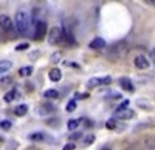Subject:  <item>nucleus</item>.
<instances>
[{"instance_id":"1","label":"nucleus","mask_w":155,"mask_h":150,"mask_svg":"<svg viewBox=\"0 0 155 150\" xmlns=\"http://www.w3.org/2000/svg\"><path fill=\"white\" fill-rule=\"evenodd\" d=\"M16 28L19 31V34L22 36H27L30 31V14L25 9L17 11L16 14Z\"/></svg>"},{"instance_id":"2","label":"nucleus","mask_w":155,"mask_h":150,"mask_svg":"<svg viewBox=\"0 0 155 150\" xmlns=\"http://www.w3.org/2000/svg\"><path fill=\"white\" fill-rule=\"evenodd\" d=\"M126 54H127V43H126L124 40H121V42L113 43V45L109 48L107 57L112 59V60H118V59L124 57Z\"/></svg>"},{"instance_id":"3","label":"nucleus","mask_w":155,"mask_h":150,"mask_svg":"<svg viewBox=\"0 0 155 150\" xmlns=\"http://www.w3.org/2000/svg\"><path fill=\"white\" fill-rule=\"evenodd\" d=\"M65 40V37H64V30L61 27H53L48 33V42L51 45H58V43H62Z\"/></svg>"},{"instance_id":"4","label":"nucleus","mask_w":155,"mask_h":150,"mask_svg":"<svg viewBox=\"0 0 155 150\" xmlns=\"http://www.w3.org/2000/svg\"><path fill=\"white\" fill-rule=\"evenodd\" d=\"M135 116V111L134 110H130V108H121V107H118L115 110V119H132Z\"/></svg>"},{"instance_id":"5","label":"nucleus","mask_w":155,"mask_h":150,"mask_svg":"<svg viewBox=\"0 0 155 150\" xmlns=\"http://www.w3.org/2000/svg\"><path fill=\"white\" fill-rule=\"evenodd\" d=\"M110 82H112L110 76H106V78H92L87 82V87H88V88H93V87H99V85H109Z\"/></svg>"},{"instance_id":"6","label":"nucleus","mask_w":155,"mask_h":150,"mask_svg":"<svg viewBox=\"0 0 155 150\" xmlns=\"http://www.w3.org/2000/svg\"><path fill=\"white\" fill-rule=\"evenodd\" d=\"M45 34H47V23L45 22H37L36 23V28H34L33 37H34L36 40H41V39H44Z\"/></svg>"},{"instance_id":"7","label":"nucleus","mask_w":155,"mask_h":150,"mask_svg":"<svg viewBox=\"0 0 155 150\" xmlns=\"http://www.w3.org/2000/svg\"><path fill=\"white\" fill-rule=\"evenodd\" d=\"M135 67H137L138 70H147V68L150 67V62H149V59H147L146 56L138 54V56L135 57Z\"/></svg>"},{"instance_id":"8","label":"nucleus","mask_w":155,"mask_h":150,"mask_svg":"<svg viewBox=\"0 0 155 150\" xmlns=\"http://www.w3.org/2000/svg\"><path fill=\"white\" fill-rule=\"evenodd\" d=\"M28 139H31L34 142H41V141H50V142H53V139H51L48 135H45L44 132H34V133L28 135Z\"/></svg>"},{"instance_id":"9","label":"nucleus","mask_w":155,"mask_h":150,"mask_svg":"<svg viewBox=\"0 0 155 150\" xmlns=\"http://www.w3.org/2000/svg\"><path fill=\"white\" fill-rule=\"evenodd\" d=\"M0 28L5 30V31H11L12 30V20L9 19V16L0 14Z\"/></svg>"},{"instance_id":"10","label":"nucleus","mask_w":155,"mask_h":150,"mask_svg":"<svg viewBox=\"0 0 155 150\" xmlns=\"http://www.w3.org/2000/svg\"><path fill=\"white\" fill-rule=\"evenodd\" d=\"M120 85H121L123 90H126V91H129V93H132V91L135 90L132 81L129 79V78H120Z\"/></svg>"},{"instance_id":"11","label":"nucleus","mask_w":155,"mask_h":150,"mask_svg":"<svg viewBox=\"0 0 155 150\" xmlns=\"http://www.w3.org/2000/svg\"><path fill=\"white\" fill-rule=\"evenodd\" d=\"M48 78L51 82H59L62 79V71L59 68H51L50 73H48Z\"/></svg>"},{"instance_id":"12","label":"nucleus","mask_w":155,"mask_h":150,"mask_svg":"<svg viewBox=\"0 0 155 150\" xmlns=\"http://www.w3.org/2000/svg\"><path fill=\"white\" fill-rule=\"evenodd\" d=\"M106 46V40L102 37H95V39L90 42V48L92 49H102Z\"/></svg>"},{"instance_id":"13","label":"nucleus","mask_w":155,"mask_h":150,"mask_svg":"<svg viewBox=\"0 0 155 150\" xmlns=\"http://www.w3.org/2000/svg\"><path fill=\"white\" fill-rule=\"evenodd\" d=\"M12 67V62L11 60H0V76H3L6 74Z\"/></svg>"},{"instance_id":"14","label":"nucleus","mask_w":155,"mask_h":150,"mask_svg":"<svg viewBox=\"0 0 155 150\" xmlns=\"http://www.w3.org/2000/svg\"><path fill=\"white\" fill-rule=\"evenodd\" d=\"M27 113H28V105L27 104H20V105H17L14 108V115L16 116H25Z\"/></svg>"},{"instance_id":"15","label":"nucleus","mask_w":155,"mask_h":150,"mask_svg":"<svg viewBox=\"0 0 155 150\" xmlns=\"http://www.w3.org/2000/svg\"><path fill=\"white\" fill-rule=\"evenodd\" d=\"M16 97H19V93H17V90H9L5 96H3V99H5V102H12Z\"/></svg>"},{"instance_id":"16","label":"nucleus","mask_w":155,"mask_h":150,"mask_svg":"<svg viewBox=\"0 0 155 150\" xmlns=\"http://www.w3.org/2000/svg\"><path fill=\"white\" fill-rule=\"evenodd\" d=\"M44 96L48 97V99H56V97H59V91L54 90V88H48V90L44 91Z\"/></svg>"},{"instance_id":"17","label":"nucleus","mask_w":155,"mask_h":150,"mask_svg":"<svg viewBox=\"0 0 155 150\" xmlns=\"http://www.w3.org/2000/svg\"><path fill=\"white\" fill-rule=\"evenodd\" d=\"M31 73H33V67H22L20 70H19V74L22 78H28V76H31Z\"/></svg>"},{"instance_id":"18","label":"nucleus","mask_w":155,"mask_h":150,"mask_svg":"<svg viewBox=\"0 0 155 150\" xmlns=\"http://www.w3.org/2000/svg\"><path fill=\"white\" fill-rule=\"evenodd\" d=\"M11 127H12V122H11V121H8V119H5V121L0 122V129L5 130V132H8Z\"/></svg>"},{"instance_id":"19","label":"nucleus","mask_w":155,"mask_h":150,"mask_svg":"<svg viewBox=\"0 0 155 150\" xmlns=\"http://www.w3.org/2000/svg\"><path fill=\"white\" fill-rule=\"evenodd\" d=\"M78 126H79V119H70V121H68V124H67L68 130H76V129H78Z\"/></svg>"},{"instance_id":"20","label":"nucleus","mask_w":155,"mask_h":150,"mask_svg":"<svg viewBox=\"0 0 155 150\" xmlns=\"http://www.w3.org/2000/svg\"><path fill=\"white\" fill-rule=\"evenodd\" d=\"M93 141H95V135H87L85 138L82 139V144L84 145H90V144H93Z\"/></svg>"},{"instance_id":"21","label":"nucleus","mask_w":155,"mask_h":150,"mask_svg":"<svg viewBox=\"0 0 155 150\" xmlns=\"http://www.w3.org/2000/svg\"><path fill=\"white\" fill-rule=\"evenodd\" d=\"M106 127H107L109 130H115V129H116V119H115V118L109 119V121L106 122Z\"/></svg>"},{"instance_id":"22","label":"nucleus","mask_w":155,"mask_h":150,"mask_svg":"<svg viewBox=\"0 0 155 150\" xmlns=\"http://www.w3.org/2000/svg\"><path fill=\"white\" fill-rule=\"evenodd\" d=\"M42 110L47 111V113H53V111L56 110V107L51 105V104H44V105H42Z\"/></svg>"},{"instance_id":"23","label":"nucleus","mask_w":155,"mask_h":150,"mask_svg":"<svg viewBox=\"0 0 155 150\" xmlns=\"http://www.w3.org/2000/svg\"><path fill=\"white\" fill-rule=\"evenodd\" d=\"M12 79L11 76H6V74H3V76H0V84H9Z\"/></svg>"},{"instance_id":"24","label":"nucleus","mask_w":155,"mask_h":150,"mask_svg":"<svg viewBox=\"0 0 155 150\" xmlns=\"http://www.w3.org/2000/svg\"><path fill=\"white\" fill-rule=\"evenodd\" d=\"M76 110V101H70L67 104V111H74Z\"/></svg>"},{"instance_id":"25","label":"nucleus","mask_w":155,"mask_h":150,"mask_svg":"<svg viewBox=\"0 0 155 150\" xmlns=\"http://www.w3.org/2000/svg\"><path fill=\"white\" fill-rule=\"evenodd\" d=\"M28 43H19L17 46H16V51H22V49H28Z\"/></svg>"},{"instance_id":"26","label":"nucleus","mask_w":155,"mask_h":150,"mask_svg":"<svg viewBox=\"0 0 155 150\" xmlns=\"http://www.w3.org/2000/svg\"><path fill=\"white\" fill-rule=\"evenodd\" d=\"M61 57H62L61 53H54L53 56H51V60H53V62H58V60H61Z\"/></svg>"},{"instance_id":"27","label":"nucleus","mask_w":155,"mask_h":150,"mask_svg":"<svg viewBox=\"0 0 155 150\" xmlns=\"http://www.w3.org/2000/svg\"><path fill=\"white\" fill-rule=\"evenodd\" d=\"M62 150H74V142H68V144H65Z\"/></svg>"},{"instance_id":"28","label":"nucleus","mask_w":155,"mask_h":150,"mask_svg":"<svg viewBox=\"0 0 155 150\" xmlns=\"http://www.w3.org/2000/svg\"><path fill=\"white\" fill-rule=\"evenodd\" d=\"M81 136V133H78V132H74L73 135H70V139H78Z\"/></svg>"},{"instance_id":"29","label":"nucleus","mask_w":155,"mask_h":150,"mask_svg":"<svg viewBox=\"0 0 155 150\" xmlns=\"http://www.w3.org/2000/svg\"><path fill=\"white\" fill-rule=\"evenodd\" d=\"M150 59H152V62L155 64V48H153L152 51H150Z\"/></svg>"},{"instance_id":"30","label":"nucleus","mask_w":155,"mask_h":150,"mask_svg":"<svg viewBox=\"0 0 155 150\" xmlns=\"http://www.w3.org/2000/svg\"><path fill=\"white\" fill-rule=\"evenodd\" d=\"M27 150H39V148H34V147H30V148H27Z\"/></svg>"},{"instance_id":"31","label":"nucleus","mask_w":155,"mask_h":150,"mask_svg":"<svg viewBox=\"0 0 155 150\" xmlns=\"http://www.w3.org/2000/svg\"><path fill=\"white\" fill-rule=\"evenodd\" d=\"M102 150H110V147H109V148H107V147H104V148H102Z\"/></svg>"},{"instance_id":"32","label":"nucleus","mask_w":155,"mask_h":150,"mask_svg":"<svg viewBox=\"0 0 155 150\" xmlns=\"http://www.w3.org/2000/svg\"><path fill=\"white\" fill-rule=\"evenodd\" d=\"M150 2H152V3H153V5H155V0H150Z\"/></svg>"},{"instance_id":"33","label":"nucleus","mask_w":155,"mask_h":150,"mask_svg":"<svg viewBox=\"0 0 155 150\" xmlns=\"http://www.w3.org/2000/svg\"><path fill=\"white\" fill-rule=\"evenodd\" d=\"M2 141H3V139H2V138H0V142H2Z\"/></svg>"},{"instance_id":"34","label":"nucleus","mask_w":155,"mask_h":150,"mask_svg":"<svg viewBox=\"0 0 155 150\" xmlns=\"http://www.w3.org/2000/svg\"><path fill=\"white\" fill-rule=\"evenodd\" d=\"M127 150H132V148H127Z\"/></svg>"}]
</instances>
